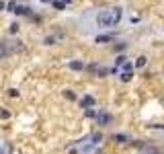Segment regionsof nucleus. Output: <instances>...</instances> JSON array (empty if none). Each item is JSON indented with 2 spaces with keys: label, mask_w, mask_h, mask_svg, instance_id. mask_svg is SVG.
<instances>
[{
  "label": "nucleus",
  "mask_w": 164,
  "mask_h": 154,
  "mask_svg": "<svg viewBox=\"0 0 164 154\" xmlns=\"http://www.w3.org/2000/svg\"><path fill=\"white\" fill-rule=\"evenodd\" d=\"M80 105L84 109H90V107H95V97H90V94H86V97H84V99L80 101Z\"/></svg>",
  "instance_id": "obj_2"
},
{
  "label": "nucleus",
  "mask_w": 164,
  "mask_h": 154,
  "mask_svg": "<svg viewBox=\"0 0 164 154\" xmlns=\"http://www.w3.org/2000/svg\"><path fill=\"white\" fill-rule=\"evenodd\" d=\"M70 68L72 70H84V64L82 62H70Z\"/></svg>",
  "instance_id": "obj_6"
},
{
  "label": "nucleus",
  "mask_w": 164,
  "mask_h": 154,
  "mask_svg": "<svg viewBox=\"0 0 164 154\" xmlns=\"http://www.w3.org/2000/svg\"><path fill=\"white\" fill-rule=\"evenodd\" d=\"M113 39V35H99L96 37V43H107V41Z\"/></svg>",
  "instance_id": "obj_5"
},
{
  "label": "nucleus",
  "mask_w": 164,
  "mask_h": 154,
  "mask_svg": "<svg viewBox=\"0 0 164 154\" xmlns=\"http://www.w3.org/2000/svg\"><path fill=\"white\" fill-rule=\"evenodd\" d=\"M123 64H125V56H119L117 58V66H123Z\"/></svg>",
  "instance_id": "obj_11"
},
{
  "label": "nucleus",
  "mask_w": 164,
  "mask_h": 154,
  "mask_svg": "<svg viewBox=\"0 0 164 154\" xmlns=\"http://www.w3.org/2000/svg\"><path fill=\"white\" fill-rule=\"evenodd\" d=\"M113 140H117V142H121V144H123V142H127V136H123V134H115V136H113Z\"/></svg>",
  "instance_id": "obj_8"
},
{
  "label": "nucleus",
  "mask_w": 164,
  "mask_h": 154,
  "mask_svg": "<svg viewBox=\"0 0 164 154\" xmlns=\"http://www.w3.org/2000/svg\"><path fill=\"white\" fill-rule=\"evenodd\" d=\"M8 54V49H6V45L4 43H0V58H4V56Z\"/></svg>",
  "instance_id": "obj_10"
},
{
  "label": "nucleus",
  "mask_w": 164,
  "mask_h": 154,
  "mask_svg": "<svg viewBox=\"0 0 164 154\" xmlns=\"http://www.w3.org/2000/svg\"><path fill=\"white\" fill-rule=\"evenodd\" d=\"M17 31H19V25L13 23V25H10V33H17Z\"/></svg>",
  "instance_id": "obj_12"
},
{
  "label": "nucleus",
  "mask_w": 164,
  "mask_h": 154,
  "mask_svg": "<svg viewBox=\"0 0 164 154\" xmlns=\"http://www.w3.org/2000/svg\"><path fill=\"white\" fill-rule=\"evenodd\" d=\"M95 111H92V107H90V109H86V117H95Z\"/></svg>",
  "instance_id": "obj_14"
},
{
  "label": "nucleus",
  "mask_w": 164,
  "mask_h": 154,
  "mask_svg": "<svg viewBox=\"0 0 164 154\" xmlns=\"http://www.w3.org/2000/svg\"><path fill=\"white\" fill-rule=\"evenodd\" d=\"M96 119H99V123H101V125H107V123H111V115L99 113V115H96Z\"/></svg>",
  "instance_id": "obj_3"
},
{
  "label": "nucleus",
  "mask_w": 164,
  "mask_h": 154,
  "mask_svg": "<svg viewBox=\"0 0 164 154\" xmlns=\"http://www.w3.org/2000/svg\"><path fill=\"white\" fill-rule=\"evenodd\" d=\"M131 76H133V74H131V70H125V72L121 74V80H123V82H129Z\"/></svg>",
  "instance_id": "obj_7"
},
{
  "label": "nucleus",
  "mask_w": 164,
  "mask_h": 154,
  "mask_svg": "<svg viewBox=\"0 0 164 154\" xmlns=\"http://www.w3.org/2000/svg\"><path fill=\"white\" fill-rule=\"evenodd\" d=\"M14 13L17 14H29L31 10H29V6H25V4H17V6H14Z\"/></svg>",
  "instance_id": "obj_4"
},
{
  "label": "nucleus",
  "mask_w": 164,
  "mask_h": 154,
  "mask_svg": "<svg viewBox=\"0 0 164 154\" xmlns=\"http://www.w3.org/2000/svg\"><path fill=\"white\" fill-rule=\"evenodd\" d=\"M8 94H10V97H19V90H17V88H10Z\"/></svg>",
  "instance_id": "obj_13"
},
{
  "label": "nucleus",
  "mask_w": 164,
  "mask_h": 154,
  "mask_svg": "<svg viewBox=\"0 0 164 154\" xmlns=\"http://www.w3.org/2000/svg\"><path fill=\"white\" fill-rule=\"evenodd\" d=\"M64 94H66L68 99H74V93H72V90H66V93H64Z\"/></svg>",
  "instance_id": "obj_15"
},
{
  "label": "nucleus",
  "mask_w": 164,
  "mask_h": 154,
  "mask_svg": "<svg viewBox=\"0 0 164 154\" xmlns=\"http://www.w3.org/2000/svg\"><path fill=\"white\" fill-rule=\"evenodd\" d=\"M123 17V10L119 6H111L107 8V10H101L99 13V17H96V25L101 29H111L115 27V25H119V21H121Z\"/></svg>",
  "instance_id": "obj_1"
},
{
  "label": "nucleus",
  "mask_w": 164,
  "mask_h": 154,
  "mask_svg": "<svg viewBox=\"0 0 164 154\" xmlns=\"http://www.w3.org/2000/svg\"><path fill=\"white\" fill-rule=\"evenodd\" d=\"M146 62H148V60H146V58H144V56H142V58H137L136 66H137V68H144V66H146Z\"/></svg>",
  "instance_id": "obj_9"
},
{
  "label": "nucleus",
  "mask_w": 164,
  "mask_h": 154,
  "mask_svg": "<svg viewBox=\"0 0 164 154\" xmlns=\"http://www.w3.org/2000/svg\"><path fill=\"white\" fill-rule=\"evenodd\" d=\"M2 8H4V4H2V2H0V10H2Z\"/></svg>",
  "instance_id": "obj_16"
}]
</instances>
